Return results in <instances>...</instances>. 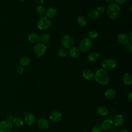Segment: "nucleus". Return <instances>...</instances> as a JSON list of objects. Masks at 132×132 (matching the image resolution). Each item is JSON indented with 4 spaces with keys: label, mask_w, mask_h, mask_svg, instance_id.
Instances as JSON below:
<instances>
[{
    "label": "nucleus",
    "mask_w": 132,
    "mask_h": 132,
    "mask_svg": "<svg viewBox=\"0 0 132 132\" xmlns=\"http://www.w3.org/2000/svg\"><path fill=\"white\" fill-rule=\"evenodd\" d=\"M93 77L95 80L101 85H106L109 82L108 74L103 68L97 69L93 74Z\"/></svg>",
    "instance_id": "nucleus-1"
},
{
    "label": "nucleus",
    "mask_w": 132,
    "mask_h": 132,
    "mask_svg": "<svg viewBox=\"0 0 132 132\" xmlns=\"http://www.w3.org/2000/svg\"><path fill=\"white\" fill-rule=\"evenodd\" d=\"M106 12L108 17L110 20H114L120 15L121 8L115 3H111L107 6Z\"/></svg>",
    "instance_id": "nucleus-2"
},
{
    "label": "nucleus",
    "mask_w": 132,
    "mask_h": 132,
    "mask_svg": "<svg viewBox=\"0 0 132 132\" xmlns=\"http://www.w3.org/2000/svg\"><path fill=\"white\" fill-rule=\"evenodd\" d=\"M51 26V21L46 16H43L40 18L38 22V28L41 30H46Z\"/></svg>",
    "instance_id": "nucleus-3"
},
{
    "label": "nucleus",
    "mask_w": 132,
    "mask_h": 132,
    "mask_svg": "<svg viewBox=\"0 0 132 132\" xmlns=\"http://www.w3.org/2000/svg\"><path fill=\"white\" fill-rule=\"evenodd\" d=\"M92 47V42L88 38H85L82 39L79 44V51L86 52L91 50Z\"/></svg>",
    "instance_id": "nucleus-4"
},
{
    "label": "nucleus",
    "mask_w": 132,
    "mask_h": 132,
    "mask_svg": "<svg viewBox=\"0 0 132 132\" xmlns=\"http://www.w3.org/2000/svg\"><path fill=\"white\" fill-rule=\"evenodd\" d=\"M74 43V40L72 36L69 35H64L61 39V44L64 48H71Z\"/></svg>",
    "instance_id": "nucleus-5"
},
{
    "label": "nucleus",
    "mask_w": 132,
    "mask_h": 132,
    "mask_svg": "<svg viewBox=\"0 0 132 132\" xmlns=\"http://www.w3.org/2000/svg\"><path fill=\"white\" fill-rule=\"evenodd\" d=\"M46 51V46L43 43H37L34 46V52L38 57H41L44 55Z\"/></svg>",
    "instance_id": "nucleus-6"
},
{
    "label": "nucleus",
    "mask_w": 132,
    "mask_h": 132,
    "mask_svg": "<svg viewBox=\"0 0 132 132\" xmlns=\"http://www.w3.org/2000/svg\"><path fill=\"white\" fill-rule=\"evenodd\" d=\"M102 67L105 70L110 71L113 70L116 66V61L111 58H106L102 62Z\"/></svg>",
    "instance_id": "nucleus-7"
},
{
    "label": "nucleus",
    "mask_w": 132,
    "mask_h": 132,
    "mask_svg": "<svg viewBox=\"0 0 132 132\" xmlns=\"http://www.w3.org/2000/svg\"><path fill=\"white\" fill-rule=\"evenodd\" d=\"M13 128L12 122L3 120L0 122V132H10Z\"/></svg>",
    "instance_id": "nucleus-8"
},
{
    "label": "nucleus",
    "mask_w": 132,
    "mask_h": 132,
    "mask_svg": "<svg viewBox=\"0 0 132 132\" xmlns=\"http://www.w3.org/2000/svg\"><path fill=\"white\" fill-rule=\"evenodd\" d=\"M37 125L40 129L45 130L48 128L50 123L46 119L44 118H40L37 121Z\"/></svg>",
    "instance_id": "nucleus-9"
},
{
    "label": "nucleus",
    "mask_w": 132,
    "mask_h": 132,
    "mask_svg": "<svg viewBox=\"0 0 132 132\" xmlns=\"http://www.w3.org/2000/svg\"><path fill=\"white\" fill-rule=\"evenodd\" d=\"M62 118V113L58 111H52L49 116L50 120L53 122H57L61 120Z\"/></svg>",
    "instance_id": "nucleus-10"
},
{
    "label": "nucleus",
    "mask_w": 132,
    "mask_h": 132,
    "mask_svg": "<svg viewBox=\"0 0 132 132\" xmlns=\"http://www.w3.org/2000/svg\"><path fill=\"white\" fill-rule=\"evenodd\" d=\"M113 124L116 126H121L124 123V118L122 114H118L114 116L112 120Z\"/></svg>",
    "instance_id": "nucleus-11"
},
{
    "label": "nucleus",
    "mask_w": 132,
    "mask_h": 132,
    "mask_svg": "<svg viewBox=\"0 0 132 132\" xmlns=\"http://www.w3.org/2000/svg\"><path fill=\"white\" fill-rule=\"evenodd\" d=\"M36 121L35 116L31 113H28L25 115L24 121L28 125H32L35 124Z\"/></svg>",
    "instance_id": "nucleus-12"
},
{
    "label": "nucleus",
    "mask_w": 132,
    "mask_h": 132,
    "mask_svg": "<svg viewBox=\"0 0 132 132\" xmlns=\"http://www.w3.org/2000/svg\"><path fill=\"white\" fill-rule=\"evenodd\" d=\"M117 95V92L113 88H109L104 92L105 97L108 100L113 99Z\"/></svg>",
    "instance_id": "nucleus-13"
},
{
    "label": "nucleus",
    "mask_w": 132,
    "mask_h": 132,
    "mask_svg": "<svg viewBox=\"0 0 132 132\" xmlns=\"http://www.w3.org/2000/svg\"><path fill=\"white\" fill-rule=\"evenodd\" d=\"M118 41L119 43L122 44H125L129 42V36L126 34L124 33H121L117 37Z\"/></svg>",
    "instance_id": "nucleus-14"
},
{
    "label": "nucleus",
    "mask_w": 132,
    "mask_h": 132,
    "mask_svg": "<svg viewBox=\"0 0 132 132\" xmlns=\"http://www.w3.org/2000/svg\"><path fill=\"white\" fill-rule=\"evenodd\" d=\"M113 124L112 120L109 119L105 120L104 121H103V122L101 124V126L103 130H107L111 129L113 126Z\"/></svg>",
    "instance_id": "nucleus-15"
},
{
    "label": "nucleus",
    "mask_w": 132,
    "mask_h": 132,
    "mask_svg": "<svg viewBox=\"0 0 132 132\" xmlns=\"http://www.w3.org/2000/svg\"><path fill=\"white\" fill-rule=\"evenodd\" d=\"M40 40V37L37 33H31L28 36V40L31 43H37Z\"/></svg>",
    "instance_id": "nucleus-16"
},
{
    "label": "nucleus",
    "mask_w": 132,
    "mask_h": 132,
    "mask_svg": "<svg viewBox=\"0 0 132 132\" xmlns=\"http://www.w3.org/2000/svg\"><path fill=\"white\" fill-rule=\"evenodd\" d=\"M82 77L87 80H90L93 78V74L91 70L88 69H85L82 71Z\"/></svg>",
    "instance_id": "nucleus-17"
},
{
    "label": "nucleus",
    "mask_w": 132,
    "mask_h": 132,
    "mask_svg": "<svg viewBox=\"0 0 132 132\" xmlns=\"http://www.w3.org/2000/svg\"><path fill=\"white\" fill-rule=\"evenodd\" d=\"M99 58V54L96 52H92L90 53L88 56L87 59L90 62H95Z\"/></svg>",
    "instance_id": "nucleus-18"
},
{
    "label": "nucleus",
    "mask_w": 132,
    "mask_h": 132,
    "mask_svg": "<svg viewBox=\"0 0 132 132\" xmlns=\"http://www.w3.org/2000/svg\"><path fill=\"white\" fill-rule=\"evenodd\" d=\"M122 81L126 85H130L132 83V76L129 73H125L122 76Z\"/></svg>",
    "instance_id": "nucleus-19"
},
{
    "label": "nucleus",
    "mask_w": 132,
    "mask_h": 132,
    "mask_svg": "<svg viewBox=\"0 0 132 132\" xmlns=\"http://www.w3.org/2000/svg\"><path fill=\"white\" fill-rule=\"evenodd\" d=\"M87 15L89 18L93 20L97 19L100 15V13L96 9H92L89 10L87 12Z\"/></svg>",
    "instance_id": "nucleus-20"
},
{
    "label": "nucleus",
    "mask_w": 132,
    "mask_h": 132,
    "mask_svg": "<svg viewBox=\"0 0 132 132\" xmlns=\"http://www.w3.org/2000/svg\"><path fill=\"white\" fill-rule=\"evenodd\" d=\"M80 51L78 48L76 47H72L69 51V54L72 57V58H77L80 55Z\"/></svg>",
    "instance_id": "nucleus-21"
},
{
    "label": "nucleus",
    "mask_w": 132,
    "mask_h": 132,
    "mask_svg": "<svg viewBox=\"0 0 132 132\" xmlns=\"http://www.w3.org/2000/svg\"><path fill=\"white\" fill-rule=\"evenodd\" d=\"M97 113L101 116H105L109 113L108 108L105 106H101L97 109Z\"/></svg>",
    "instance_id": "nucleus-22"
},
{
    "label": "nucleus",
    "mask_w": 132,
    "mask_h": 132,
    "mask_svg": "<svg viewBox=\"0 0 132 132\" xmlns=\"http://www.w3.org/2000/svg\"><path fill=\"white\" fill-rule=\"evenodd\" d=\"M57 13L56 9L54 7H50L47 8L45 11V14L46 17L48 18H52L54 17Z\"/></svg>",
    "instance_id": "nucleus-23"
},
{
    "label": "nucleus",
    "mask_w": 132,
    "mask_h": 132,
    "mask_svg": "<svg viewBox=\"0 0 132 132\" xmlns=\"http://www.w3.org/2000/svg\"><path fill=\"white\" fill-rule=\"evenodd\" d=\"M12 123L13 125L15 126V127H20L24 125V121L21 118L16 117V118H14L13 120L12 121Z\"/></svg>",
    "instance_id": "nucleus-24"
},
{
    "label": "nucleus",
    "mask_w": 132,
    "mask_h": 132,
    "mask_svg": "<svg viewBox=\"0 0 132 132\" xmlns=\"http://www.w3.org/2000/svg\"><path fill=\"white\" fill-rule=\"evenodd\" d=\"M76 22L77 24L81 27L85 26L87 24V20L86 18L83 16H79L77 17Z\"/></svg>",
    "instance_id": "nucleus-25"
},
{
    "label": "nucleus",
    "mask_w": 132,
    "mask_h": 132,
    "mask_svg": "<svg viewBox=\"0 0 132 132\" xmlns=\"http://www.w3.org/2000/svg\"><path fill=\"white\" fill-rule=\"evenodd\" d=\"M31 60L30 58L27 56H23L21 58L20 60V63L23 66H26L28 65L30 63Z\"/></svg>",
    "instance_id": "nucleus-26"
},
{
    "label": "nucleus",
    "mask_w": 132,
    "mask_h": 132,
    "mask_svg": "<svg viewBox=\"0 0 132 132\" xmlns=\"http://www.w3.org/2000/svg\"><path fill=\"white\" fill-rule=\"evenodd\" d=\"M98 36V33L97 31L92 30L89 31L88 34V37L89 39H96Z\"/></svg>",
    "instance_id": "nucleus-27"
},
{
    "label": "nucleus",
    "mask_w": 132,
    "mask_h": 132,
    "mask_svg": "<svg viewBox=\"0 0 132 132\" xmlns=\"http://www.w3.org/2000/svg\"><path fill=\"white\" fill-rule=\"evenodd\" d=\"M40 39L41 40L42 42L47 43L49 41L50 39V35L47 32H44L41 35L40 37Z\"/></svg>",
    "instance_id": "nucleus-28"
},
{
    "label": "nucleus",
    "mask_w": 132,
    "mask_h": 132,
    "mask_svg": "<svg viewBox=\"0 0 132 132\" xmlns=\"http://www.w3.org/2000/svg\"><path fill=\"white\" fill-rule=\"evenodd\" d=\"M36 12L40 15H43L45 13V9L42 6H38L36 9Z\"/></svg>",
    "instance_id": "nucleus-29"
},
{
    "label": "nucleus",
    "mask_w": 132,
    "mask_h": 132,
    "mask_svg": "<svg viewBox=\"0 0 132 132\" xmlns=\"http://www.w3.org/2000/svg\"><path fill=\"white\" fill-rule=\"evenodd\" d=\"M67 54H68V52L67 50L64 48H61L59 49L58 52V56L62 58L65 57L67 55Z\"/></svg>",
    "instance_id": "nucleus-30"
},
{
    "label": "nucleus",
    "mask_w": 132,
    "mask_h": 132,
    "mask_svg": "<svg viewBox=\"0 0 132 132\" xmlns=\"http://www.w3.org/2000/svg\"><path fill=\"white\" fill-rule=\"evenodd\" d=\"M103 129L101 124H97L93 126L92 129V132H102Z\"/></svg>",
    "instance_id": "nucleus-31"
},
{
    "label": "nucleus",
    "mask_w": 132,
    "mask_h": 132,
    "mask_svg": "<svg viewBox=\"0 0 132 132\" xmlns=\"http://www.w3.org/2000/svg\"><path fill=\"white\" fill-rule=\"evenodd\" d=\"M96 9L97 10L98 12L100 13V14H103V13H104L105 12V8L103 6H98Z\"/></svg>",
    "instance_id": "nucleus-32"
},
{
    "label": "nucleus",
    "mask_w": 132,
    "mask_h": 132,
    "mask_svg": "<svg viewBox=\"0 0 132 132\" xmlns=\"http://www.w3.org/2000/svg\"><path fill=\"white\" fill-rule=\"evenodd\" d=\"M16 71L18 74H22L24 72V68L22 66H18L16 68Z\"/></svg>",
    "instance_id": "nucleus-33"
},
{
    "label": "nucleus",
    "mask_w": 132,
    "mask_h": 132,
    "mask_svg": "<svg viewBox=\"0 0 132 132\" xmlns=\"http://www.w3.org/2000/svg\"><path fill=\"white\" fill-rule=\"evenodd\" d=\"M126 0H114L113 2H114L115 4L119 5H121L124 4L126 2Z\"/></svg>",
    "instance_id": "nucleus-34"
},
{
    "label": "nucleus",
    "mask_w": 132,
    "mask_h": 132,
    "mask_svg": "<svg viewBox=\"0 0 132 132\" xmlns=\"http://www.w3.org/2000/svg\"><path fill=\"white\" fill-rule=\"evenodd\" d=\"M13 119H14V117L12 114L9 113L7 116V120L10 122H12V120H13Z\"/></svg>",
    "instance_id": "nucleus-35"
},
{
    "label": "nucleus",
    "mask_w": 132,
    "mask_h": 132,
    "mask_svg": "<svg viewBox=\"0 0 132 132\" xmlns=\"http://www.w3.org/2000/svg\"><path fill=\"white\" fill-rule=\"evenodd\" d=\"M124 45H125V48H130L132 47L130 42H128V43H127L126 44H125Z\"/></svg>",
    "instance_id": "nucleus-36"
},
{
    "label": "nucleus",
    "mask_w": 132,
    "mask_h": 132,
    "mask_svg": "<svg viewBox=\"0 0 132 132\" xmlns=\"http://www.w3.org/2000/svg\"><path fill=\"white\" fill-rule=\"evenodd\" d=\"M128 99L130 102H132V92H130L128 95Z\"/></svg>",
    "instance_id": "nucleus-37"
},
{
    "label": "nucleus",
    "mask_w": 132,
    "mask_h": 132,
    "mask_svg": "<svg viewBox=\"0 0 132 132\" xmlns=\"http://www.w3.org/2000/svg\"><path fill=\"white\" fill-rule=\"evenodd\" d=\"M105 1L107 2V3H112L114 1V0H105Z\"/></svg>",
    "instance_id": "nucleus-38"
},
{
    "label": "nucleus",
    "mask_w": 132,
    "mask_h": 132,
    "mask_svg": "<svg viewBox=\"0 0 132 132\" xmlns=\"http://www.w3.org/2000/svg\"><path fill=\"white\" fill-rule=\"evenodd\" d=\"M120 132H128V131L126 129H122L120 131Z\"/></svg>",
    "instance_id": "nucleus-39"
},
{
    "label": "nucleus",
    "mask_w": 132,
    "mask_h": 132,
    "mask_svg": "<svg viewBox=\"0 0 132 132\" xmlns=\"http://www.w3.org/2000/svg\"><path fill=\"white\" fill-rule=\"evenodd\" d=\"M129 39V40L130 41V42H131V41H132V39H131V32L130 33Z\"/></svg>",
    "instance_id": "nucleus-40"
},
{
    "label": "nucleus",
    "mask_w": 132,
    "mask_h": 132,
    "mask_svg": "<svg viewBox=\"0 0 132 132\" xmlns=\"http://www.w3.org/2000/svg\"><path fill=\"white\" fill-rule=\"evenodd\" d=\"M20 1H21V2H23V1H25V0H19Z\"/></svg>",
    "instance_id": "nucleus-41"
},
{
    "label": "nucleus",
    "mask_w": 132,
    "mask_h": 132,
    "mask_svg": "<svg viewBox=\"0 0 132 132\" xmlns=\"http://www.w3.org/2000/svg\"><path fill=\"white\" fill-rule=\"evenodd\" d=\"M10 132H18L16 131H10Z\"/></svg>",
    "instance_id": "nucleus-42"
}]
</instances>
